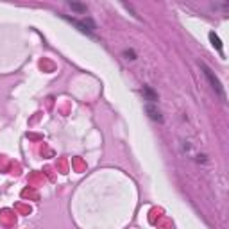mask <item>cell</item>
Listing matches in <instances>:
<instances>
[{"instance_id": "obj_3", "label": "cell", "mask_w": 229, "mask_h": 229, "mask_svg": "<svg viewBox=\"0 0 229 229\" xmlns=\"http://www.w3.org/2000/svg\"><path fill=\"white\" fill-rule=\"evenodd\" d=\"M210 39H211V41H213V45H215V47H217L218 50H222V43H220V39L217 38V36H215L213 32H211V34H210Z\"/></svg>"}, {"instance_id": "obj_5", "label": "cell", "mask_w": 229, "mask_h": 229, "mask_svg": "<svg viewBox=\"0 0 229 229\" xmlns=\"http://www.w3.org/2000/svg\"><path fill=\"white\" fill-rule=\"evenodd\" d=\"M143 93L149 97V100H151V102H154V100H156V95H154V93L151 91V90H149V88H143Z\"/></svg>"}, {"instance_id": "obj_4", "label": "cell", "mask_w": 229, "mask_h": 229, "mask_svg": "<svg viewBox=\"0 0 229 229\" xmlns=\"http://www.w3.org/2000/svg\"><path fill=\"white\" fill-rule=\"evenodd\" d=\"M70 7L75 9V11H81V13L86 11V5H81V4H75V2H70Z\"/></svg>"}, {"instance_id": "obj_2", "label": "cell", "mask_w": 229, "mask_h": 229, "mask_svg": "<svg viewBox=\"0 0 229 229\" xmlns=\"http://www.w3.org/2000/svg\"><path fill=\"white\" fill-rule=\"evenodd\" d=\"M145 109H147V113H149V116H151L152 120H158V122H163V116H161V113H159V111H158L156 108H154L152 104H149V106H147Z\"/></svg>"}, {"instance_id": "obj_1", "label": "cell", "mask_w": 229, "mask_h": 229, "mask_svg": "<svg viewBox=\"0 0 229 229\" xmlns=\"http://www.w3.org/2000/svg\"><path fill=\"white\" fill-rule=\"evenodd\" d=\"M201 68L204 70V75L210 79V82H211V86H213V90H215V91H218L222 98H226V93H224V90H222V86H220V81H218L217 77L213 75V72H211V70L208 68V66H206V65H204V63H201Z\"/></svg>"}]
</instances>
